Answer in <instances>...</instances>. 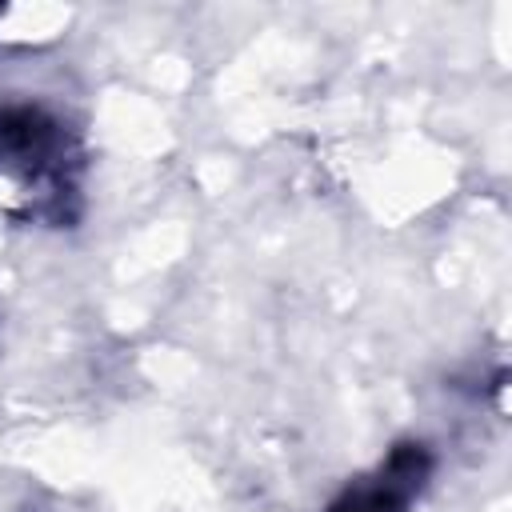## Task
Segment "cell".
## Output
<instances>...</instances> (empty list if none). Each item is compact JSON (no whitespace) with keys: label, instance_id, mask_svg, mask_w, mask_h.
Returning <instances> with one entry per match:
<instances>
[{"label":"cell","instance_id":"6da1fadb","mask_svg":"<svg viewBox=\"0 0 512 512\" xmlns=\"http://www.w3.org/2000/svg\"><path fill=\"white\" fill-rule=\"evenodd\" d=\"M432 476V452L420 440L396 444L372 472L344 484L328 512H408Z\"/></svg>","mask_w":512,"mask_h":512}]
</instances>
